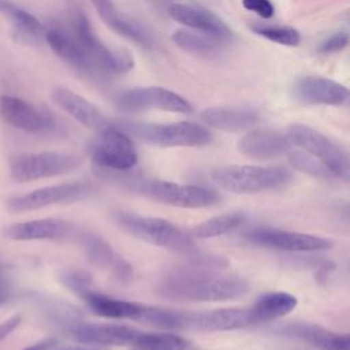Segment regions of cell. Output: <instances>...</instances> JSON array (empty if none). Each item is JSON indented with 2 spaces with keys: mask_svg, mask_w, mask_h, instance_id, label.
<instances>
[{
  "mask_svg": "<svg viewBox=\"0 0 350 350\" xmlns=\"http://www.w3.org/2000/svg\"><path fill=\"white\" fill-rule=\"evenodd\" d=\"M211 268L213 267L201 264L175 268L161 280L159 293L170 299L190 302L237 299L249 293V283L245 279Z\"/></svg>",
  "mask_w": 350,
  "mask_h": 350,
  "instance_id": "obj_1",
  "label": "cell"
},
{
  "mask_svg": "<svg viewBox=\"0 0 350 350\" xmlns=\"http://www.w3.org/2000/svg\"><path fill=\"white\" fill-rule=\"evenodd\" d=\"M112 220L124 232L144 242L172 252L183 253L189 257H194L200 253L190 234H186L180 227L170 220L152 216H141L124 211L112 212Z\"/></svg>",
  "mask_w": 350,
  "mask_h": 350,
  "instance_id": "obj_2",
  "label": "cell"
},
{
  "mask_svg": "<svg viewBox=\"0 0 350 350\" xmlns=\"http://www.w3.org/2000/svg\"><path fill=\"white\" fill-rule=\"evenodd\" d=\"M213 182L235 194H257L286 187L293 180L290 170L283 167L226 165L212 172Z\"/></svg>",
  "mask_w": 350,
  "mask_h": 350,
  "instance_id": "obj_3",
  "label": "cell"
},
{
  "mask_svg": "<svg viewBox=\"0 0 350 350\" xmlns=\"http://www.w3.org/2000/svg\"><path fill=\"white\" fill-rule=\"evenodd\" d=\"M118 129L149 145L161 148L174 146H204L212 141V133L202 124L194 122L175 123H138L119 122Z\"/></svg>",
  "mask_w": 350,
  "mask_h": 350,
  "instance_id": "obj_4",
  "label": "cell"
},
{
  "mask_svg": "<svg viewBox=\"0 0 350 350\" xmlns=\"http://www.w3.org/2000/svg\"><path fill=\"white\" fill-rule=\"evenodd\" d=\"M70 33L83 48L97 74H123L134 67L133 56L127 51L105 45L82 12L72 15Z\"/></svg>",
  "mask_w": 350,
  "mask_h": 350,
  "instance_id": "obj_5",
  "label": "cell"
},
{
  "mask_svg": "<svg viewBox=\"0 0 350 350\" xmlns=\"http://www.w3.org/2000/svg\"><path fill=\"white\" fill-rule=\"evenodd\" d=\"M130 186L145 197L178 208H206L217 204L220 196L211 189L197 185H182L161 179H138Z\"/></svg>",
  "mask_w": 350,
  "mask_h": 350,
  "instance_id": "obj_6",
  "label": "cell"
},
{
  "mask_svg": "<svg viewBox=\"0 0 350 350\" xmlns=\"http://www.w3.org/2000/svg\"><path fill=\"white\" fill-rule=\"evenodd\" d=\"M79 164L81 160L70 153H19L10 159V174L16 182H33L72 172Z\"/></svg>",
  "mask_w": 350,
  "mask_h": 350,
  "instance_id": "obj_7",
  "label": "cell"
},
{
  "mask_svg": "<svg viewBox=\"0 0 350 350\" xmlns=\"http://www.w3.org/2000/svg\"><path fill=\"white\" fill-rule=\"evenodd\" d=\"M287 135L293 145L302 148L305 152L310 153L323 164H325L335 178H342L345 180L349 179V156L336 142L329 139L327 135L310 126L299 123L290 124L287 129Z\"/></svg>",
  "mask_w": 350,
  "mask_h": 350,
  "instance_id": "obj_8",
  "label": "cell"
},
{
  "mask_svg": "<svg viewBox=\"0 0 350 350\" xmlns=\"http://www.w3.org/2000/svg\"><path fill=\"white\" fill-rule=\"evenodd\" d=\"M89 152L93 163L107 171H129L138 161L131 137L113 124L100 130L97 138L90 144Z\"/></svg>",
  "mask_w": 350,
  "mask_h": 350,
  "instance_id": "obj_9",
  "label": "cell"
},
{
  "mask_svg": "<svg viewBox=\"0 0 350 350\" xmlns=\"http://www.w3.org/2000/svg\"><path fill=\"white\" fill-rule=\"evenodd\" d=\"M93 193L90 183L70 182L45 186L30 193L12 197L7 201V209L14 213L36 211L57 204H71L85 200Z\"/></svg>",
  "mask_w": 350,
  "mask_h": 350,
  "instance_id": "obj_10",
  "label": "cell"
},
{
  "mask_svg": "<svg viewBox=\"0 0 350 350\" xmlns=\"http://www.w3.org/2000/svg\"><path fill=\"white\" fill-rule=\"evenodd\" d=\"M116 105L123 111L160 109L175 113L193 112V105L183 96L161 86L129 89L118 96Z\"/></svg>",
  "mask_w": 350,
  "mask_h": 350,
  "instance_id": "obj_11",
  "label": "cell"
},
{
  "mask_svg": "<svg viewBox=\"0 0 350 350\" xmlns=\"http://www.w3.org/2000/svg\"><path fill=\"white\" fill-rule=\"evenodd\" d=\"M254 324L250 308H223L204 312L180 313V328L201 332L241 329Z\"/></svg>",
  "mask_w": 350,
  "mask_h": 350,
  "instance_id": "obj_12",
  "label": "cell"
},
{
  "mask_svg": "<svg viewBox=\"0 0 350 350\" xmlns=\"http://www.w3.org/2000/svg\"><path fill=\"white\" fill-rule=\"evenodd\" d=\"M246 238L268 249L283 252H321L332 247V241L304 232L284 231L278 228H254L246 234Z\"/></svg>",
  "mask_w": 350,
  "mask_h": 350,
  "instance_id": "obj_13",
  "label": "cell"
},
{
  "mask_svg": "<svg viewBox=\"0 0 350 350\" xmlns=\"http://www.w3.org/2000/svg\"><path fill=\"white\" fill-rule=\"evenodd\" d=\"M0 118L25 133H44L55 126L53 116L31 103L11 94L0 96Z\"/></svg>",
  "mask_w": 350,
  "mask_h": 350,
  "instance_id": "obj_14",
  "label": "cell"
},
{
  "mask_svg": "<svg viewBox=\"0 0 350 350\" xmlns=\"http://www.w3.org/2000/svg\"><path fill=\"white\" fill-rule=\"evenodd\" d=\"M141 331L120 324H94L83 321L68 323L64 334L74 342L98 346H130Z\"/></svg>",
  "mask_w": 350,
  "mask_h": 350,
  "instance_id": "obj_15",
  "label": "cell"
},
{
  "mask_svg": "<svg viewBox=\"0 0 350 350\" xmlns=\"http://www.w3.org/2000/svg\"><path fill=\"white\" fill-rule=\"evenodd\" d=\"M293 97L308 105H334L340 107L349 103V89L325 77L306 75L295 81L291 88Z\"/></svg>",
  "mask_w": 350,
  "mask_h": 350,
  "instance_id": "obj_16",
  "label": "cell"
},
{
  "mask_svg": "<svg viewBox=\"0 0 350 350\" xmlns=\"http://www.w3.org/2000/svg\"><path fill=\"white\" fill-rule=\"evenodd\" d=\"M291 141L287 133L275 129H250L239 138L237 148L246 157L254 160H271L287 154L291 150Z\"/></svg>",
  "mask_w": 350,
  "mask_h": 350,
  "instance_id": "obj_17",
  "label": "cell"
},
{
  "mask_svg": "<svg viewBox=\"0 0 350 350\" xmlns=\"http://www.w3.org/2000/svg\"><path fill=\"white\" fill-rule=\"evenodd\" d=\"M168 14L174 21L182 23L187 29L215 36L223 41L230 40L232 36L226 22L209 10L183 3H171Z\"/></svg>",
  "mask_w": 350,
  "mask_h": 350,
  "instance_id": "obj_18",
  "label": "cell"
},
{
  "mask_svg": "<svg viewBox=\"0 0 350 350\" xmlns=\"http://www.w3.org/2000/svg\"><path fill=\"white\" fill-rule=\"evenodd\" d=\"M81 245L88 261L92 265L107 269L119 282H127L131 279V265L101 237L96 234H83L81 237Z\"/></svg>",
  "mask_w": 350,
  "mask_h": 350,
  "instance_id": "obj_19",
  "label": "cell"
},
{
  "mask_svg": "<svg viewBox=\"0 0 350 350\" xmlns=\"http://www.w3.org/2000/svg\"><path fill=\"white\" fill-rule=\"evenodd\" d=\"M51 97L60 109L85 127L100 131L111 124L98 107L67 88H55Z\"/></svg>",
  "mask_w": 350,
  "mask_h": 350,
  "instance_id": "obj_20",
  "label": "cell"
},
{
  "mask_svg": "<svg viewBox=\"0 0 350 350\" xmlns=\"http://www.w3.org/2000/svg\"><path fill=\"white\" fill-rule=\"evenodd\" d=\"M278 332L302 340L319 350H350V338L347 334H338L313 323H288L280 325Z\"/></svg>",
  "mask_w": 350,
  "mask_h": 350,
  "instance_id": "obj_21",
  "label": "cell"
},
{
  "mask_svg": "<svg viewBox=\"0 0 350 350\" xmlns=\"http://www.w3.org/2000/svg\"><path fill=\"white\" fill-rule=\"evenodd\" d=\"M200 118L205 124L227 133L247 131L260 120L258 112L245 105L209 107L200 113Z\"/></svg>",
  "mask_w": 350,
  "mask_h": 350,
  "instance_id": "obj_22",
  "label": "cell"
},
{
  "mask_svg": "<svg viewBox=\"0 0 350 350\" xmlns=\"http://www.w3.org/2000/svg\"><path fill=\"white\" fill-rule=\"evenodd\" d=\"M72 226L60 219H34L10 224L3 230V237L11 241L62 239L71 234Z\"/></svg>",
  "mask_w": 350,
  "mask_h": 350,
  "instance_id": "obj_23",
  "label": "cell"
},
{
  "mask_svg": "<svg viewBox=\"0 0 350 350\" xmlns=\"http://www.w3.org/2000/svg\"><path fill=\"white\" fill-rule=\"evenodd\" d=\"M44 40L53 53L68 66L86 74H97L92 60L68 30L51 27L45 30Z\"/></svg>",
  "mask_w": 350,
  "mask_h": 350,
  "instance_id": "obj_24",
  "label": "cell"
},
{
  "mask_svg": "<svg viewBox=\"0 0 350 350\" xmlns=\"http://www.w3.org/2000/svg\"><path fill=\"white\" fill-rule=\"evenodd\" d=\"M90 3L103 22L113 31L134 41L139 46L150 48L153 45L150 34L135 21L120 14L112 0H90Z\"/></svg>",
  "mask_w": 350,
  "mask_h": 350,
  "instance_id": "obj_25",
  "label": "cell"
},
{
  "mask_svg": "<svg viewBox=\"0 0 350 350\" xmlns=\"http://www.w3.org/2000/svg\"><path fill=\"white\" fill-rule=\"evenodd\" d=\"M79 297L85 301L88 308L97 316L105 319H131L137 320L141 316L144 309L142 304L113 298L89 288L79 294Z\"/></svg>",
  "mask_w": 350,
  "mask_h": 350,
  "instance_id": "obj_26",
  "label": "cell"
},
{
  "mask_svg": "<svg viewBox=\"0 0 350 350\" xmlns=\"http://www.w3.org/2000/svg\"><path fill=\"white\" fill-rule=\"evenodd\" d=\"M297 306V298L288 293L271 291L262 294L253 306H250L254 324L276 320L286 316Z\"/></svg>",
  "mask_w": 350,
  "mask_h": 350,
  "instance_id": "obj_27",
  "label": "cell"
},
{
  "mask_svg": "<svg viewBox=\"0 0 350 350\" xmlns=\"http://www.w3.org/2000/svg\"><path fill=\"white\" fill-rule=\"evenodd\" d=\"M171 38L175 42V45L179 46L182 51L204 56L217 53L221 49L223 44L226 42L215 36L191 29H179L174 31Z\"/></svg>",
  "mask_w": 350,
  "mask_h": 350,
  "instance_id": "obj_28",
  "label": "cell"
},
{
  "mask_svg": "<svg viewBox=\"0 0 350 350\" xmlns=\"http://www.w3.org/2000/svg\"><path fill=\"white\" fill-rule=\"evenodd\" d=\"M0 15L7 16L12 25L26 37L33 40L44 38V25L29 11L11 0H0Z\"/></svg>",
  "mask_w": 350,
  "mask_h": 350,
  "instance_id": "obj_29",
  "label": "cell"
},
{
  "mask_svg": "<svg viewBox=\"0 0 350 350\" xmlns=\"http://www.w3.org/2000/svg\"><path fill=\"white\" fill-rule=\"evenodd\" d=\"M245 220H246V216L241 212L223 213L219 216H213L205 221H201L200 224L193 227L189 234L191 238H197V239L215 238L241 227L245 223Z\"/></svg>",
  "mask_w": 350,
  "mask_h": 350,
  "instance_id": "obj_30",
  "label": "cell"
},
{
  "mask_svg": "<svg viewBox=\"0 0 350 350\" xmlns=\"http://www.w3.org/2000/svg\"><path fill=\"white\" fill-rule=\"evenodd\" d=\"M187 340L171 332H139L129 350H186Z\"/></svg>",
  "mask_w": 350,
  "mask_h": 350,
  "instance_id": "obj_31",
  "label": "cell"
},
{
  "mask_svg": "<svg viewBox=\"0 0 350 350\" xmlns=\"http://www.w3.org/2000/svg\"><path fill=\"white\" fill-rule=\"evenodd\" d=\"M287 160L294 170L302 174L310 175L313 178H321V179L335 178L325 164H323L319 159H316L314 156H312L305 150H290L287 153Z\"/></svg>",
  "mask_w": 350,
  "mask_h": 350,
  "instance_id": "obj_32",
  "label": "cell"
},
{
  "mask_svg": "<svg viewBox=\"0 0 350 350\" xmlns=\"http://www.w3.org/2000/svg\"><path fill=\"white\" fill-rule=\"evenodd\" d=\"M254 34L276 42L284 46H297L301 42V36L298 30L288 26H275V25H253L250 27Z\"/></svg>",
  "mask_w": 350,
  "mask_h": 350,
  "instance_id": "obj_33",
  "label": "cell"
},
{
  "mask_svg": "<svg viewBox=\"0 0 350 350\" xmlns=\"http://www.w3.org/2000/svg\"><path fill=\"white\" fill-rule=\"evenodd\" d=\"M60 280L72 291H75L78 295L89 288L92 284V276L86 271L81 269H67L62 273Z\"/></svg>",
  "mask_w": 350,
  "mask_h": 350,
  "instance_id": "obj_34",
  "label": "cell"
},
{
  "mask_svg": "<svg viewBox=\"0 0 350 350\" xmlns=\"http://www.w3.org/2000/svg\"><path fill=\"white\" fill-rule=\"evenodd\" d=\"M347 44H349V34L346 31H336L320 42L317 52L325 53V55L335 53L345 49Z\"/></svg>",
  "mask_w": 350,
  "mask_h": 350,
  "instance_id": "obj_35",
  "label": "cell"
},
{
  "mask_svg": "<svg viewBox=\"0 0 350 350\" xmlns=\"http://www.w3.org/2000/svg\"><path fill=\"white\" fill-rule=\"evenodd\" d=\"M245 10L257 14L262 19H269L273 16L275 8L269 0H242Z\"/></svg>",
  "mask_w": 350,
  "mask_h": 350,
  "instance_id": "obj_36",
  "label": "cell"
},
{
  "mask_svg": "<svg viewBox=\"0 0 350 350\" xmlns=\"http://www.w3.org/2000/svg\"><path fill=\"white\" fill-rule=\"evenodd\" d=\"M21 324V316L15 314L0 323V342L8 338Z\"/></svg>",
  "mask_w": 350,
  "mask_h": 350,
  "instance_id": "obj_37",
  "label": "cell"
},
{
  "mask_svg": "<svg viewBox=\"0 0 350 350\" xmlns=\"http://www.w3.org/2000/svg\"><path fill=\"white\" fill-rule=\"evenodd\" d=\"M56 340L53 338H46V339H42L34 345H30L22 350H51L53 346H55Z\"/></svg>",
  "mask_w": 350,
  "mask_h": 350,
  "instance_id": "obj_38",
  "label": "cell"
},
{
  "mask_svg": "<svg viewBox=\"0 0 350 350\" xmlns=\"http://www.w3.org/2000/svg\"><path fill=\"white\" fill-rule=\"evenodd\" d=\"M10 295H11V290H10L8 286L0 279V306L4 305V304L10 299Z\"/></svg>",
  "mask_w": 350,
  "mask_h": 350,
  "instance_id": "obj_39",
  "label": "cell"
},
{
  "mask_svg": "<svg viewBox=\"0 0 350 350\" xmlns=\"http://www.w3.org/2000/svg\"><path fill=\"white\" fill-rule=\"evenodd\" d=\"M63 350H98V349H93V347H83V346H71V347H66Z\"/></svg>",
  "mask_w": 350,
  "mask_h": 350,
  "instance_id": "obj_40",
  "label": "cell"
},
{
  "mask_svg": "<svg viewBox=\"0 0 350 350\" xmlns=\"http://www.w3.org/2000/svg\"><path fill=\"white\" fill-rule=\"evenodd\" d=\"M156 1H160V3H165V1H172V0H156Z\"/></svg>",
  "mask_w": 350,
  "mask_h": 350,
  "instance_id": "obj_41",
  "label": "cell"
}]
</instances>
